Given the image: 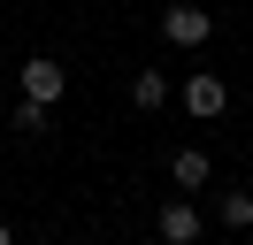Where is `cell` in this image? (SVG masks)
Listing matches in <instances>:
<instances>
[{
	"instance_id": "6da1fadb",
	"label": "cell",
	"mask_w": 253,
	"mask_h": 245,
	"mask_svg": "<svg viewBox=\"0 0 253 245\" xmlns=\"http://www.w3.org/2000/svg\"><path fill=\"white\" fill-rule=\"evenodd\" d=\"M207 31H215L207 8H169V15H161V39H169V46H207Z\"/></svg>"
},
{
	"instance_id": "7a4b0ae2",
	"label": "cell",
	"mask_w": 253,
	"mask_h": 245,
	"mask_svg": "<svg viewBox=\"0 0 253 245\" xmlns=\"http://www.w3.org/2000/svg\"><path fill=\"white\" fill-rule=\"evenodd\" d=\"M62 84H69V77L54 69L46 54H39V61H23V100H46V107H54V100H62Z\"/></svg>"
},
{
	"instance_id": "3957f363",
	"label": "cell",
	"mask_w": 253,
	"mask_h": 245,
	"mask_svg": "<svg viewBox=\"0 0 253 245\" xmlns=\"http://www.w3.org/2000/svg\"><path fill=\"white\" fill-rule=\"evenodd\" d=\"M161 238L192 245V238H200V207H192V199H169V207H161Z\"/></svg>"
},
{
	"instance_id": "277c9868",
	"label": "cell",
	"mask_w": 253,
	"mask_h": 245,
	"mask_svg": "<svg viewBox=\"0 0 253 245\" xmlns=\"http://www.w3.org/2000/svg\"><path fill=\"white\" fill-rule=\"evenodd\" d=\"M222 100H230L222 77H192V84H184V107H192V115H222Z\"/></svg>"
},
{
	"instance_id": "5b68a950",
	"label": "cell",
	"mask_w": 253,
	"mask_h": 245,
	"mask_svg": "<svg viewBox=\"0 0 253 245\" xmlns=\"http://www.w3.org/2000/svg\"><path fill=\"white\" fill-rule=\"evenodd\" d=\"M169 176L184 184V192H200V184H207V153H200V146H184V153H169Z\"/></svg>"
},
{
	"instance_id": "8992f818",
	"label": "cell",
	"mask_w": 253,
	"mask_h": 245,
	"mask_svg": "<svg viewBox=\"0 0 253 245\" xmlns=\"http://www.w3.org/2000/svg\"><path fill=\"white\" fill-rule=\"evenodd\" d=\"M130 100H138V107H161V100H169V77H161V69H138V77H130Z\"/></svg>"
},
{
	"instance_id": "52a82bcc",
	"label": "cell",
	"mask_w": 253,
	"mask_h": 245,
	"mask_svg": "<svg viewBox=\"0 0 253 245\" xmlns=\"http://www.w3.org/2000/svg\"><path fill=\"white\" fill-rule=\"evenodd\" d=\"M222 222H230V230H253V192H222Z\"/></svg>"
},
{
	"instance_id": "ba28073f",
	"label": "cell",
	"mask_w": 253,
	"mask_h": 245,
	"mask_svg": "<svg viewBox=\"0 0 253 245\" xmlns=\"http://www.w3.org/2000/svg\"><path fill=\"white\" fill-rule=\"evenodd\" d=\"M16 130H23V138L46 130V100H23V107H16Z\"/></svg>"
},
{
	"instance_id": "9c48e42d",
	"label": "cell",
	"mask_w": 253,
	"mask_h": 245,
	"mask_svg": "<svg viewBox=\"0 0 253 245\" xmlns=\"http://www.w3.org/2000/svg\"><path fill=\"white\" fill-rule=\"evenodd\" d=\"M0 245H16V238H8V222H0Z\"/></svg>"
}]
</instances>
